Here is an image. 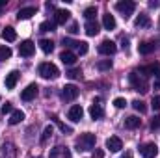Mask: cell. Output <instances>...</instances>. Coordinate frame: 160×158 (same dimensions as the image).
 Returning <instances> with one entry per match:
<instances>
[{
	"label": "cell",
	"instance_id": "d6986e66",
	"mask_svg": "<svg viewBox=\"0 0 160 158\" xmlns=\"http://www.w3.org/2000/svg\"><path fill=\"white\" fill-rule=\"evenodd\" d=\"M32 15H36V7H22V9H19V13H17V19L19 21H26V19H30Z\"/></svg>",
	"mask_w": 160,
	"mask_h": 158
},
{
	"label": "cell",
	"instance_id": "7a4b0ae2",
	"mask_svg": "<svg viewBox=\"0 0 160 158\" xmlns=\"http://www.w3.org/2000/svg\"><path fill=\"white\" fill-rule=\"evenodd\" d=\"M128 82H130V86L134 87V91H140V93H147V89H149V86H147V80L145 77L142 75H138V73H130L128 75Z\"/></svg>",
	"mask_w": 160,
	"mask_h": 158
},
{
	"label": "cell",
	"instance_id": "ba28073f",
	"mask_svg": "<svg viewBox=\"0 0 160 158\" xmlns=\"http://www.w3.org/2000/svg\"><path fill=\"white\" fill-rule=\"evenodd\" d=\"M38 91H39V87H38V84H28L24 89H22V93H21V99L22 101H32V99H36V95H38Z\"/></svg>",
	"mask_w": 160,
	"mask_h": 158
},
{
	"label": "cell",
	"instance_id": "4dcf8cb0",
	"mask_svg": "<svg viewBox=\"0 0 160 158\" xmlns=\"http://www.w3.org/2000/svg\"><path fill=\"white\" fill-rule=\"evenodd\" d=\"M54 22H50V21H45V22H41L39 24V30L41 32H54Z\"/></svg>",
	"mask_w": 160,
	"mask_h": 158
},
{
	"label": "cell",
	"instance_id": "8fae6325",
	"mask_svg": "<svg viewBox=\"0 0 160 158\" xmlns=\"http://www.w3.org/2000/svg\"><path fill=\"white\" fill-rule=\"evenodd\" d=\"M67 117L71 119L73 123H78L80 119L84 117V110H82V106H80V104H73V106L69 108V114H67Z\"/></svg>",
	"mask_w": 160,
	"mask_h": 158
},
{
	"label": "cell",
	"instance_id": "8992f818",
	"mask_svg": "<svg viewBox=\"0 0 160 158\" xmlns=\"http://www.w3.org/2000/svg\"><path fill=\"white\" fill-rule=\"evenodd\" d=\"M34 52H36V45H34L32 41H30V39L21 41V45H19V54H21V56H24V58H30Z\"/></svg>",
	"mask_w": 160,
	"mask_h": 158
},
{
	"label": "cell",
	"instance_id": "9c48e42d",
	"mask_svg": "<svg viewBox=\"0 0 160 158\" xmlns=\"http://www.w3.org/2000/svg\"><path fill=\"white\" fill-rule=\"evenodd\" d=\"M140 153L143 158H155L158 155V147H157V143H145L140 147Z\"/></svg>",
	"mask_w": 160,
	"mask_h": 158
},
{
	"label": "cell",
	"instance_id": "5bb4252c",
	"mask_svg": "<svg viewBox=\"0 0 160 158\" xmlns=\"http://www.w3.org/2000/svg\"><path fill=\"white\" fill-rule=\"evenodd\" d=\"M140 75L147 77V75H155L160 80V63H153V65H147V67H142L140 69Z\"/></svg>",
	"mask_w": 160,
	"mask_h": 158
},
{
	"label": "cell",
	"instance_id": "30bf717a",
	"mask_svg": "<svg viewBox=\"0 0 160 158\" xmlns=\"http://www.w3.org/2000/svg\"><path fill=\"white\" fill-rule=\"evenodd\" d=\"M106 149H110L112 153H119L121 149H123L121 138H118V136H110V138L106 140Z\"/></svg>",
	"mask_w": 160,
	"mask_h": 158
},
{
	"label": "cell",
	"instance_id": "b9f144b4",
	"mask_svg": "<svg viewBox=\"0 0 160 158\" xmlns=\"http://www.w3.org/2000/svg\"><path fill=\"white\" fill-rule=\"evenodd\" d=\"M102 156H104V151H102V149H97V151L93 153V158H102Z\"/></svg>",
	"mask_w": 160,
	"mask_h": 158
},
{
	"label": "cell",
	"instance_id": "836d02e7",
	"mask_svg": "<svg viewBox=\"0 0 160 158\" xmlns=\"http://www.w3.org/2000/svg\"><path fill=\"white\" fill-rule=\"evenodd\" d=\"M77 52H78L80 56L88 52V43H86V41H78V45H77Z\"/></svg>",
	"mask_w": 160,
	"mask_h": 158
},
{
	"label": "cell",
	"instance_id": "277c9868",
	"mask_svg": "<svg viewBox=\"0 0 160 158\" xmlns=\"http://www.w3.org/2000/svg\"><path fill=\"white\" fill-rule=\"evenodd\" d=\"M116 9H118L121 15H123V19H128V17L134 13L136 4H134V2H130V0H121V2H118V4H116Z\"/></svg>",
	"mask_w": 160,
	"mask_h": 158
},
{
	"label": "cell",
	"instance_id": "9a60e30c",
	"mask_svg": "<svg viewBox=\"0 0 160 158\" xmlns=\"http://www.w3.org/2000/svg\"><path fill=\"white\" fill-rule=\"evenodd\" d=\"M69 17H71V13L67 9H58L54 13V24H65L69 21Z\"/></svg>",
	"mask_w": 160,
	"mask_h": 158
},
{
	"label": "cell",
	"instance_id": "ab89813d",
	"mask_svg": "<svg viewBox=\"0 0 160 158\" xmlns=\"http://www.w3.org/2000/svg\"><path fill=\"white\" fill-rule=\"evenodd\" d=\"M151 126H153V128H160V116L153 117V121H151Z\"/></svg>",
	"mask_w": 160,
	"mask_h": 158
},
{
	"label": "cell",
	"instance_id": "484cf974",
	"mask_svg": "<svg viewBox=\"0 0 160 158\" xmlns=\"http://www.w3.org/2000/svg\"><path fill=\"white\" fill-rule=\"evenodd\" d=\"M22 119H24V114H22L21 110H15V112H11V116H9V125H19Z\"/></svg>",
	"mask_w": 160,
	"mask_h": 158
},
{
	"label": "cell",
	"instance_id": "5b68a950",
	"mask_svg": "<svg viewBox=\"0 0 160 158\" xmlns=\"http://www.w3.org/2000/svg\"><path fill=\"white\" fill-rule=\"evenodd\" d=\"M78 93H80V89L75 84H67V86L62 87V99L63 101H75L78 97Z\"/></svg>",
	"mask_w": 160,
	"mask_h": 158
},
{
	"label": "cell",
	"instance_id": "7bdbcfd3",
	"mask_svg": "<svg viewBox=\"0 0 160 158\" xmlns=\"http://www.w3.org/2000/svg\"><path fill=\"white\" fill-rule=\"evenodd\" d=\"M121 158H132V153H130V151H125V153L121 155Z\"/></svg>",
	"mask_w": 160,
	"mask_h": 158
},
{
	"label": "cell",
	"instance_id": "8d00e7d4",
	"mask_svg": "<svg viewBox=\"0 0 160 158\" xmlns=\"http://www.w3.org/2000/svg\"><path fill=\"white\" fill-rule=\"evenodd\" d=\"M114 106H116V108H125V106H127V101H125L123 97H118V99H114Z\"/></svg>",
	"mask_w": 160,
	"mask_h": 158
},
{
	"label": "cell",
	"instance_id": "60d3db41",
	"mask_svg": "<svg viewBox=\"0 0 160 158\" xmlns=\"http://www.w3.org/2000/svg\"><path fill=\"white\" fill-rule=\"evenodd\" d=\"M69 32H71V34H78V24H77V22H73V24L69 26Z\"/></svg>",
	"mask_w": 160,
	"mask_h": 158
},
{
	"label": "cell",
	"instance_id": "7c38bea8",
	"mask_svg": "<svg viewBox=\"0 0 160 158\" xmlns=\"http://www.w3.org/2000/svg\"><path fill=\"white\" fill-rule=\"evenodd\" d=\"M84 30H86V34H88L89 37H95V36L101 32V26H99L97 21H88V22L84 24Z\"/></svg>",
	"mask_w": 160,
	"mask_h": 158
},
{
	"label": "cell",
	"instance_id": "ac0fdd59",
	"mask_svg": "<svg viewBox=\"0 0 160 158\" xmlns=\"http://www.w3.org/2000/svg\"><path fill=\"white\" fill-rule=\"evenodd\" d=\"M89 116H91V119H101L102 116H104L102 106H101L99 102H93V104L89 106Z\"/></svg>",
	"mask_w": 160,
	"mask_h": 158
},
{
	"label": "cell",
	"instance_id": "74e56055",
	"mask_svg": "<svg viewBox=\"0 0 160 158\" xmlns=\"http://www.w3.org/2000/svg\"><path fill=\"white\" fill-rule=\"evenodd\" d=\"M151 106H153V110H160V95L153 97V101H151Z\"/></svg>",
	"mask_w": 160,
	"mask_h": 158
},
{
	"label": "cell",
	"instance_id": "f6af8a7d",
	"mask_svg": "<svg viewBox=\"0 0 160 158\" xmlns=\"http://www.w3.org/2000/svg\"><path fill=\"white\" fill-rule=\"evenodd\" d=\"M2 6H6V0H0V7H2Z\"/></svg>",
	"mask_w": 160,
	"mask_h": 158
},
{
	"label": "cell",
	"instance_id": "7402d4cb",
	"mask_svg": "<svg viewBox=\"0 0 160 158\" xmlns=\"http://www.w3.org/2000/svg\"><path fill=\"white\" fill-rule=\"evenodd\" d=\"M2 37H4V41H15L17 39V32H15V28H11V26H6L4 28V32H2Z\"/></svg>",
	"mask_w": 160,
	"mask_h": 158
},
{
	"label": "cell",
	"instance_id": "f546056e",
	"mask_svg": "<svg viewBox=\"0 0 160 158\" xmlns=\"http://www.w3.org/2000/svg\"><path fill=\"white\" fill-rule=\"evenodd\" d=\"M132 108H134L136 112H140V114H145V112H147V106H145V102H142V101H134V102H132Z\"/></svg>",
	"mask_w": 160,
	"mask_h": 158
},
{
	"label": "cell",
	"instance_id": "bcb514c9",
	"mask_svg": "<svg viewBox=\"0 0 160 158\" xmlns=\"http://www.w3.org/2000/svg\"><path fill=\"white\" fill-rule=\"evenodd\" d=\"M158 24H160V22H158Z\"/></svg>",
	"mask_w": 160,
	"mask_h": 158
},
{
	"label": "cell",
	"instance_id": "6da1fadb",
	"mask_svg": "<svg viewBox=\"0 0 160 158\" xmlns=\"http://www.w3.org/2000/svg\"><path fill=\"white\" fill-rule=\"evenodd\" d=\"M95 147V134H80V138L77 140V151L78 153H84V151H89Z\"/></svg>",
	"mask_w": 160,
	"mask_h": 158
},
{
	"label": "cell",
	"instance_id": "52a82bcc",
	"mask_svg": "<svg viewBox=\"0 0 160 158\" xmlns=\"http://www.w3.org/2000/svg\"><path fill=\"white\" fill-rule=\"evenodd\" d=\"M116 50H118L116 43L110 41V39H104L101 45H99V52H101L102 56H112V54H116Z\"/></svg>",
	"mask_w": 160,
	"mask_h": 158
},
{
	"label": "cell",
	"instance_id": "f1b7e54d",
	"mask_svg": "<svg viewBox=\"0 0 160 158\" xmlns=\"http://www.w3.org/2000/svg\"><path fill=\"white\" fill-rule=\"evenodd\" d=\"M11 58V48L9 47H0V62H6Z\"/></svg>",
	"mask_w": 160,
	"mask_h": 158
},
{
	"label": "cell",
	"instance_id": "cb8c5ba5",
	"mask_svg": "<svg viewBox=\"0 0 160 158\" xmlns=\"http://www.w3.org/2000/svg\"><path fill=\"white\" fill-rule=\"evenodd\" d=\"M140 125H142V119L136 117V116H130V117L125 119V126H127V128H130V130H132V128H138Z\"/></svg>",
	"mask_w": 160,
	"mask_h": 158
},
{
	"label": "cell",
	"instance_id": "d4e9b609",
	"mask_svg": "<svg viewBox=\"0 0 160 158\" xmlns=\"http://www.w3.org/2000/svg\"><path fill=\"white\" fill-rule=\"evenodd\" d=\"M39 47H41V50L45 52V54H50L52 50H54V43L50 39H41L39 41Z\"/></svg>",
	"mask_w": 160,
	"mask_h": 158
},
{
	"label": "cell",
	"instance_id": "d6a6232c",
	"mask_svg": "<svg viewBox=\"0 0 160 158\" xmlns=\"http://www.w3.org/2000/svg\"><path fill=\"white\" fill-rule=\"evenodd\" d=\"M52 136V125H48V126H45V130H43V136H41V143H47V140Z\"/></svg>",
	"mask_w": 160,
	"mask_h": 158
},
{
	"label": "cell",
	"instance_id": "83f0119b",
	"mask_svg": "<svg viewBox=\"0 0 160 158\" xmlns=\"http://www.w3.org/2000/svg\"><path fill=\"white\" fill-rule=\"evenodd\" d=\"M95 15H97V7H95V6H89V7L84 9V17H86L88 21H95Z\"/></svg>",
	"mask_w": 160,
	"mask_h": 158
},
{
	"label": "cell",
	"instance_id": "d590c367",
	"mask_svg": "<svg viewBox=\"0 0 160 158\" xmlns=\"http://www.w3.org/2000/svg\"><path fill=\"white\" fill-rule=\"evenodd\" d=\"M0 112H2V116H6V114H11V112H13V108H11V102H6V104H2Z\"/></svg>",
	"mask_w": 160,
	"mask_h": 158
},
{
	"label": "cell",
	"instance_id": "ffe728a7",
	"mask_svg": "<svg viewBox=\"0 0 160 158\" xmlns=\"http://www.w3.org/2000/svg\"><path fill=\"white\" fill-rule=\"evenodd\" d=\"M102 26H104L106 30H114V28H116V17L110 15V13L102 15Z\"/></svg>",
	"mask_w": 160,
	"mask_h": 158
},
{
	"label": "cell",
	"instance_id": "1f68e13d",
	"mask_svg": "<svg viewBox=\"0 0 160 158\" xmlns=\"http://www.w3.org/2000/svg\"><path fill=\"white\" fill-rule=\"evenodd\" d=\"M97 67H99V71H108V69H112V60H101L97 63Z\"/></svg>",
	"mask_w": 160,
	"mask_h": 158
},
{
	"label": "cell",
	"instance_id": "603a6c76",
	"mask_svg": "<svg viewBox=\"0 0 160 158\" xmlns=\"http://www.w3.org/2000/svg\"><path fill=\"white\" fill-rule=\"evenodd\" d=\"M134 24H136L138 28H147V26L151 24V21H149V15H145V13H140V17L134 21Z\"/></svg>",
	"mask_w": 160,
	"mask_h": 158
},
{
	"label": "cell",
	"instance_id": "44dd1931",
	"mask_svg": "<svg viewBox=\"0 0 160 158\" xmlns=\"http://www.w3.org/2000/svg\"><path fill=\"white\" fill-rule=\"evenodd\" d=\"M155 50V43H149V41H143L138 45V52L140 54H151Z\"/></svg>",
	"mask_w": 160,
	"mask_h": 158
},
{
	"label": "cell",
	"instance_id": "3957f363",
	"mask_svg": "<svg viewBox=\"0 0 160 158\" xmlns=\"http://www.w3.org/2000/svg\"><path fill=\"white\" fill-rule=\"evenodd\" d=\"M39 75L45 80H54V78L60 77V71H58V67H56L54 63H50V62H43V63L39 65Z\"/></svg>",
	"mask_w": 160,
	"mask_h": 158
},
{
	"label": "cell",
	"instance_id": "f35d334b",
	"mask_svg": "<svg viewBox=\"0 0 160 158\" xmlns=\"http://www.w3.org/2000/svg\"><path fill=\"white\" fill-rule=\"evenodd\" d=\"M80 75H82V71H80V69H71V71L67 73V77H69V78H78Z\"/></svg>",
	"mask_w": 160,
	"mask_h": 158
},
{
	"label": "cell",
	"instance_id": "2e32d148",
	"mask_svg": "<svg viewBox=\"0 0 160 158\" xmlns=\"http://www.w3.org/2000/svg\"><path fill=\"white\" fill-rule=\"evenodd\" d=\"M50 158H71V153H69V149L67 147H54L52 151H50Z\"/></svg>",
	"mask_w": 160,
	"mask_h": 158
},
{
	"label": "cell",
	"instance_id": "e575fe53",
	"mask_svg": "<svg viewBox=\"0 0 160 158\" xmlns=\"http://www.w3.org/2000/svg\"><path fill=\"white\" fill-rule=\"evenodd\" d=\"M62 43H63V47H67V48H71V47L77 48V45H78V41H73V39H69V37H63Z\"/></svg>",
	"mask_w": 160,
	"mask_h": 158
},
{
	"label": "cell",
	"instance_id": "4316f807",
	"mask_svg": "<svg viewBox=\"0 0 160 158\" xmlns=\"http://www.w3.org/2000/svg\"><path fill=\"white\" fill-rule=\"evenodd\" d=\"M52 121H54V123H56V125L60 126V130H62L63 134H73V128H71L69 125H65V123H62V121H60L58 117H52Z\"/></svg>",
	"mask_w": 160,
	"mask_h": 158
},
{
	"label": "cell",
	"instance_id": "e0dca14e",
	"mask_svg": "<svg viewBox=\"0 0 160 158\" xmlns=\"http://www.w3.org/2000/svg\"><path fill=\"white\" fill-rule=\"evenodd\" d=\"M19 77H21V75H19L17 71H11L9 75H6V80H4L6 87H8V89H13V87L17 86V82H19Z\"/></svg>",
	"mask_w": 160,
	"mask_h": 158
},
{
	"label": "cell",
	"instance_id": "ee69618b",
	"mask_svg": "<svg viewBox=\"0 0 160 158\" xmlns=\"http://www.w3.org/2000/svg\"><path fill=\"white\" fill-rule=\"evenodd\" d=\"M149 6H151V7H158V6H160V2H151Z\"/></svg>",
	"mask_w": 160,
	"mask_h": 158
},
{
	"label": "cell",
	"instance_id": "4fadbf2b",
	"mask_svg": "<svg viewBox=\"0 0 160 158\" xmlns=\"http://www.w3.org/2000/svg\"><path fill=\"white\" fill-rule=\"evenodd\" d=\"M60 60H62V63L63 65H75L77 63V54L75 52H71V50H63L62 54H60Z\"/></svg>",
	"mask_w": 160,
	"mask_h": 158
}]
</instances>
